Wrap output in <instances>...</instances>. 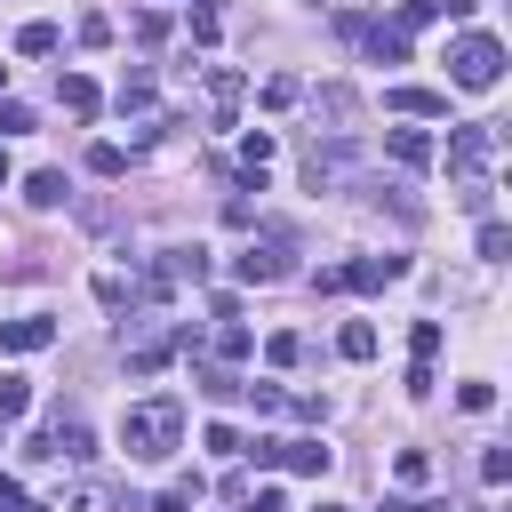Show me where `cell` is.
Instances as JSON below:
<instances>
[{"mask_svg":"<svg viewBox=\"0 0 512 512\" xmlns=\"http://www.w3.org/2000/svg\"><path fill=\"white\" fill-rule=\"evenodd\" d=\"M432 8H440V16H456V24H464V16H472V8H480V0H432Z\"/></svg>","mask_w":512,"mask_h":512,"instance_id":"obj_33","label":"cell"},{"mask_svg":"<svg viewBox=\"0 0 512 512\" xmlns=\"http://www.w3.org/2000/svg\"><path fill=\"white\" fill-rule=\"evenodd\" d=\"M384 512H448V504H384Z\"/></svg>","mask_w":512,"mask_h":512,"instance_id":"obj_34","label":"cell"},{"mask_svg":"<svg viewBox=\"0 0 512 512\" xmlns=\"http://www.w3.org/2000/svg\"><path fill=\"white\" fill-rule=\"evenodd\" d=\"M56 96H64V112H72V120H88V112H96V80H88V72H64V88H56Z\"/></svg>","mask_w":512,"mask_h":512,"instance_id":"obj_14","label":"cell"},{"mask_svg":"<svg viewBox=\"0 0 512 512\" xmlns=\"http://www.w3.org/2000/svg\"><path fill=\"white\" fill-rule=\"evenodd\" d=\"M104 504H112V496H104V488H96V480H80V488H72V496H64V504H56V512H104Z\"/></svg>","mask_w":512,"mask_h":512,"instance_id":"obj_22","label":"cell"},{"mask_svg":"<svg viewBox=\"0 0 512 512\" xmlns=\"http://www.w3.org/2000/svg\"><path fill=\"white\" fill-rule=\"evenodd\" d=\"M392 160L400 168H432V136L424 128H392Z\"/></svg>","mask_w":512,"mask_h":512,"instance_id":"obj_12","label":"cell"},{"mask_svg":"<svg viewBox=\"0 0 512 512\" xmlns=\"http://www.w3.org/2000/svg\"><path fill=\"white\" fill-rule=\"evenodd\" d=\"M352 40H360L376 64H408V32H392V24H360Z\"/></svg>","mask_w":512,"mask_h":512,"instance_id":"obj_9","label":"cell"},{"mask_svg":"<svg viewBox=\"0 0 512 512\" xmlns=\"http://www.w3.org/2000/svg\"><path fill=\"white\" fill-rule=\"evenodd\" d=\"M288 256H296V232H288V224H264V240H248V248H240V280H248V288H272V280H288V272H296Z\"/></svg>","mask_w":512,"mask_h":512,"instance_id":"obj_2","label":"cell"},{"mask_svg":"<svg viewBox=\"0 0 512 512\" xmlns=\"http://www.w3.org/2000/svg\"><path fill=\"white\" fill-rule=\"evenodd\" d=\"M408 344H416V360L432 368V352H440V320H416V336H408Z\"/></svg>","mask_w":512,"mask_h":512,"instance_id":"obj_26","label":"cell"},{"mask_svg":"<svg viewBox=\"0 0 512 512\" xmlns=\"http://www.w3.org/2000/svg\"><path fill=\"white\" fill-rule=\"evenodd\" d=\"M192 384H200V392H208V400H232V392H240V384H232V376H224V368H208V360H200V368H192Z\"/></svg>","mask_w":512,"mask_h":512,"instance_id":"obj_20","label":"cell"},{"mask_svg":"<svg viewBox=\"0 0 512 512\" xmlns=\"http://www.w3.org/2000/svg\"><path fill=\"white\" fill-rule=\"evenodd\" d=\"M488 200H496V184H488V176H464V184H456V208H472V216H488Z\"/></svg>","mask_w":512,"mask_h":512,"instance_id":"obj_18","label":"cell"},{"mask_svg":"<svg viewBox=\"0 0 512 512\" xmlns=\"http://www.w3.org/2000/svg\"><path fill=\"white\" fill-rule=\"evenodd\" d=\"M208 112H216V120H232V112H240V72H224V64L208 72Z\"/></svg>","mask_w":512,"mask_h":512,"instance_id":"obj_10","label":"cell"},{"mask_svg":"<svg viewBox=\"0 0 512 512\" xmlns=\"http://www.w3.org/2000/svg\"><path fill=\"white\" fill-rule=\"evenodd\" d=\"M24 200L32 208H64V168H32L24 176Z\"/></svg>","mask_w":512,"mask_h":512,"instance_id":"obj_13","label":"cell"},{"mask_svg":"<svg viewBox=\"0 0 512 512\" xmlns=\"http://www.w3.org/2000/svg\"><path fill=\"white\" fill-rule=\"evenodd\" d=\"M480 480L504 488V480H512V448H488V456H480Z\"/></svg>","mask_w":512,"mask_h":512,"instance_id":"obj_24","label":"cell"},{"mask_svg":"<svg viewBox=\"0 0 512 512\" xmlns=\"http://www.w3.org/2000/svg\"><path fill=\"white\" fill-rule=\"evenodd\" d=\"M400 272H408V256H360V264H344V288L368 296V288H384V280H400Z\"/></svg>","mask_w":512,"mask_h":512,"instance_id":"obj_8","label":"cell"},{"mask_svg":"<svg viewBox=\"0 0 512 512\" xmlns=\"http://www.w3.org/2000/svg\"><path fill=\"white\" fill-rule=\"evenodd\" d=\"M0 184H8V152H0Z\"/></svg>","mask_w":512,"mask_h":512,"instance_id":"obj_35","label":"cell"},{"mask_svg":"<svg viewBox=\"0 0 512 512\" xmlns=\"http://www.w3.org/2000/svg\"><path fill=\"white\" fill-rule=\"evenodd\" d=\"M96 304H112V312H120V304H128V280H120V272H104V280H96Z\"/></svg>","mask_w":512,"mask_h":512,"instance_id":"obj_29","label":"cell"},{"mask_svg":"<svg viewBox=\"0 0 512 512\" xmlns=\"http://www.w3.org/2000/svg\"><path fill=\"white\" fill-rule=\"evenodd\" d=\"M32 456H48V464H88V456H96L88 416H80V408H56V416H48V432L32 440Z\"/></svg>","mask_w":512,"mask_h":512,"instance_id":"obj_4","label":"cell"},{"mask_svg":"<svg viewBox=\"0 0 512 512\" xmlns=\"http://www.w3.org/2000/svg\"><path fill=\"white\" fill-rule=\"evenodd\" d=\"M264 352H272V368H288V360H296V352H304V336H296V328H280V336H272V344H264Z\"/></svg>","mask_w":512,"mask_h":512,"instance_id":"obj_27","label":"cell"},{"mask_svg":"<svg viewBox=\"0 0 512 512\" xmlns=\"http://www.w3.org/2000/svg\"><path fill=\"white\" fill-rule=\"evenodd\" d=\"M456 408H464V416H488V408H496V384H464Z\"/></svg>","mask_w":512,"mask_h":512,"instance_id":"obj_23","label":"cell"},{"mask_svg":"<svg viewBox=\"0 0 512 512\" xmlns=\"http://www.w3.org/2000/svg\"><path fill=\"white\" fill-rule=\"evenodd\" d=\"M176 440H184V400H168V392L120 416V448H128L136 464H160V456H176Z\"/></svg>","mask_w":512,"mask_h":512,"instance_id":"obj_1","label":"cell"},{"mask_svg":"<svg viewBox=\"0 0 512 512\" xmlns=\"http://www.w3.org/2000/svg\"><path fill=\"white\" fill-rule=\"evenodd\" d=\"M16 56H56V24H24L16 32Z\"/></svg>","mask_w":512,"mask_h":512,"instance_id":"obj_17","label":"cell"},{"mask_svg":"<svg viewBox=\"0 0 512 512\" xmlns=\"http://www.w3.org/2000/svg\"><path fill=\"white\" fill-rule=\"evenodd\" d=\"M24 128H32V112L24 104H0V136H24Z\"/></svg>","mask_w":512,"mask_h":512,"instance_id":"obj_32","label":"cell"},{"mask_svg":"<svg viewBox=\"0 0 512 512\" xmlns=\"http://www.w3.org/2000/svg\"><path fill=\"white\" fill-rule=\"evenodd\" d=\"M88 168H96V176H120V168H128V152H120V144H96V152H88Z\"/></svg>","mask_w":512,"mask_h":512,"instance_id":"obj_25","label":"cell"},{"mask_svg":"<svg viewBox=\"0 0 512 512\" xmlns=\"http://www.w3.org/2000/svg\"><path fill=\"white\" fill-rule=\"evenodd\" d=\"M488 160H496V120H464V128L448 136V168H456V176H480Z\"/></svg>","mask_w":512,"mask_h":512,"instance_id":"obj_5","label":"cell"},{"mask_svg":"<svg viewBox=\"0 0 512 512\" xmlns=\"http://www.w3.org/2000/svg\"><path fill=\"white\" fill-rule=\"evenodd\" d=\"M0 88H8V64H0Z\"/></svg>","mask_w":512,"mask_h":512,"instance_id":"obj_37","label":"cell"},{"mask_svg":"<svg viewBox=\"0 0 512 512\" xmlns=\"http://www.w3.org/2000/svg\"><path fill=\"white\" fill-rule=\"evenodd\" d=\"M40 344H56V320L48 312H24V320L0 328V352H40Z\"/></svg>","mask_w":512,"mask_h":512,"instance_id":"obj_7","label":"cell"},{"mask_svg":"<svg viewBox=\"0 0 512 512\" xmlns=\"http://www.w3.org/2000/svg\"><path fill=\"white\" fill-rule=\"evenodd\" d=\"M320 512H352V504H320Z\"/></svg>","mask_w":512,"mask_h":512,"instance_id":"obj_36","label":"cell"},{"mask_svg":"<svg viewBox=\"0 0 512 512\" xmlns=\"http://www.w3.org/2000/svg\"><path fill=\"white\" fill-rule=\"evenodd\" d=\"M336 464V448L328 440H280V472H296V480H320Z\"/></svg>","mask_w":512,"mask_h":512,"instance_id":"obj_6","label":"cell"},{"mask_svg":"<svg viewBox=\"0 0 512 512\" xmlns=\"http://www.w3.org/2000/svg\"><path fill=\"white\" fill-rule=\"evenodd\" d=\"M216 344H224V360H248V352H256V336H248V328H224Z\"/></svg>","mask_w":512,"mask_h":512,"instance_id":"obj_30","label":"cell"},{"mask_svg":"<svg viewBox=\"0 0 512 512\" xmlns=\"http://www.w3.org/2000/svg\"><path fill=\"white\" fill-rule=\"evenodd\" d=\"M240 392H248V408H256V416H280V408H288V392H280V384H240Z\"/></svg>","mask_w":512,"mask_h":512,"instance_id":"obj_21","label":"cell"},{"mask_svg":"<svg viewBox=\"0 0 512 512\" xmlns=\"http://www.w3.org/2000/svg\"><path fill=\"white\" fill-rule=\"evenodd\" d=\"M200 440H208V456H232V448H240V432H232V424H208Z\"/></svg>","mask_w":512,"mask_h":512,"instance_id":"obj_31","label":"cell"},{"mask_svg":"<svg viewBox=\"0 0 512 512\" xmlns=\"http://www.w3.org/2000/svg\"><path fill=\"white\" fill-rule=\"evenodd\" d=\"M200 8H208V0H200Z\"/></svg>","mask_w":512,"mask_h":512,"instance_id":"obj_38","label":"cell"},{"mask_svg":"<svg viewBox=\"0 0 512 512\" xmlns=\"http://www.w3.org/2000/svg\"><path fill=\"white\" fill-rule=\"evenodd\" d=\"M336 352H344V360H376V328H368V320H352V328L336 336Z\"/></svg>","mask_w":512,"mask_h":512,"instance_id":"obj_15","label":"cell"},{"mask_svg":"<svg viewBox=\"0 0 512 512\" xmlns=\"http://www.w3.org/2000/svg\"><path fill=\"white\" fill-rule=\"evenodd\" d=\"M112 40V16H80V48H104Z\"/></svg>","mask_w":512,"mask_h":512,"instance_id":"obj_28","label":"cell"},{"mask_svg":"<svg viewBox=\"0 0 512 512\" xmlns=\"http://www.w3.org/2000/svg\"><path fill=\"white\" fill-rule=\"evenodd\" d=\"M448 72H456V88H496L504 80V40L496 32H464L456 56H448Z\"/></svg>","mask_w":512,"mask_h":512,"instance_id":"obj_3","label":"cell"},{"mask_svg":"<svg viewBox=\"0 0 512 512\" xmlns=\"http://www.w3.org/2000/svg\"><path fill=\"white\" fill-rule=\"evenodd\" d=\"M32 408V376H0V424Z\"/></svg>","mask_w":512,"mask_h":512,"instance_id":"obj_16","label":"cell"},{"mask_svg":"<svg viewBox=\"0 0 512 512\" xmlns=\"http://www.w3.org/2000/svg\"><path fill=\"white\" fill-rule=\"evenodd\" d=\"M384 104H392V112H416V120H432V112H448V96H440V88H392Z\"/></svg>","mask_w":512,"mask_h":512,"instance_id":"obj_11","label":"cell"},{"mask_svg":"<svg viewBox=\"0 0 512 512\" xmlns=\"http://www.w3.org/2000/svg\"><path fill=\"white\" fill-rule=\"evenodd\" d=\"M480 256H488V264H504V256H512V232H504L496 216H480Z\"/></svg>","mask_w":512,"mask_h":512,"instance_id":"obj_19","label":"cell"}]
</instances>
